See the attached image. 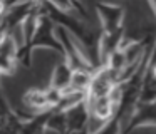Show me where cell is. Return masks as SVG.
<instances>
[{"mask_svg":"<svg viewBox=\"0 0 156 134\" xmlns=\"http://www.w3.org/2000/svg\"><path fill=\"white\" fill-rule=\"evenodd\" d=\"M54 27L55 23L52 22L51 17L45 15V13H39L37 19H35L34 35L30 39V49H49L51 52L62 57V45L54 34Z\"/></svg>","mask_w":156,"mask_h":134,"instance_id":"obj_1","label":"cell"},{"mask_svg":"<svg viewBox=\"0 0 156 134\" xmlns=\"http://www.w3.org/2000/svg\"><path fill=\"white\" fill-rule=\"evenodd\" d=\"M96 13H98L101 32H114L121 29L124 22V9L114 2H98L96 3Z\"/></svg>","mask_w":156,"mask_h":134,"instance_id":"obj_2","label":"cell"},{"mask_svg":"<svg viewBox=\"0 0 156 134\" xmlns=\"http://www.w3.org/2000/svg\"><path fill=\"white\" fill-rule=\"evenodd\" d=\"M64 114H66V124H67V132H86L89 121V107L86 100L66 109Z\"/></svg>","mask_w":156,"mask_h":134,"instance_id":"obj_3","label":"cell"},{"mask_svg":"<svg viewBox=\"0 0 156 134\" xmlns=\"http://www.w3.org/2000/svg\"><path fill=\"white\" fill-rule=\"evenodd\" d=\"M86 102H87V107H89V116L96 117V119L108 122V121H111L112 116H114L116 106H114V102L111 100L109 96L86 99Z\"/></svg>","mask_w":156,"mask_h":134,"instance_id":"obj_4","label":"cell"},{"mask_svg":"<svg viewBox=\"0 0 156 134\" xmlns=\"http://www.w3.org/2000/svg\"><path fill=\"white\" fill-rule=\"evenodd\" d=\"M22 104H24V109L34 114L51 109L47 102V96H45V89H39V87H32V89L25 90L22 96Z\"/></svg>","mask_w":156,"mask_h":134,"instance_id":"obj_5","label":"cell"},{"mask_svg":"<svg viewBox=\"0 0 156 134\" xmlns=\"http://www.w3.org/2000/svg\"><path fill=\"white\" fill-rule=\"evenodd\" d=\"M71 76H72V67L67 64V60L62 59L55 64L54 70H52V76H51V82L49 86L55 87L59 90H64L69 87L71 84Z\"/></svg>","mask_w":156,"mask_h":134,"instance_id":"obj_6","label":"cell"},{"mask_svg":"<svg viewBox=\"0 0 156 134\" xmlns=\"http://www.w3.org/2000/svg\"><path fill=\"white\" fill-rule=\"evenodd\" d=\"M44 131H45V132H47V131H49V132H57V134L67 132V124H66L64 111H59V109L51 107L49 116H47L45 124H44Z\"/></svg>","mask_w":156,"mask_h":134,"instance_id":"obj_7","label":"cell"},{"mask_svg":"<svg viewBox=\"0 0 156 134\" xmlns=\"http://www.w3.org/2000/svg\"><path fill=\"white\" fill-rule=\"evenodd\" d=\"M45 2H49L52 7H55L57 10L76 13V15L81 17L82 20L86 19V9H84V5L81 3V0H45Z\"/></svg>","mask_w":156,"mask_h":134,"instance_id":"obj_8","label":"cell"},{"mask_svg":"<svg viewBox=\"0 0 156 134\" xmlns=\"http://www.w3.org/2000/svg\"><path fill=\"white\" fill-rule=\"evenodd\" d=\"M91 70H84V69H72V76H71V84L69 87L76 90H86L87 92L89 82H91Z\"/></svg>","mask_w":156,"mask_h":134,"instance_id":"obj_9","label":"cell"},{"mask_svg":"<svg viewBox=\"0 0 156 134\" xmlns=\"http://www.w3.org/2000/svg\"><path fill=\"white\" fill-rule=\"evenodd\" d=\"M5 10H7V2L5 0H0V17L5 13Z\"/></svg>","mask_w":156,"mask_h":134,"instance_id":"obj_10","label":"cell"},{"mask_svg":"<svg viewBox=\"0 0 156 134\" xmlns=\"http://www.w3.org/2000/svg\"><path fill=\"white\" fill-rule=\"evenodd\" d=\"M149 7H151V12H154V0H148Z\"/></svg>","mask_w":156,"mask_h":134,"instance_id":"obj_11","label":"cell"},{"mask_svg":"<svg viewBox=\"0 0 156 134\" xmlns=\"http://www.w3.org/2000/svg\"><path fill=\"white\" fill-rule=\"evenodd\" d=\"M5 2H7V0H5Z\"/></svg>","mask_w":156,"mask_h":134,"instance_id":"obj_12","label":"cell"}]
</instances>
